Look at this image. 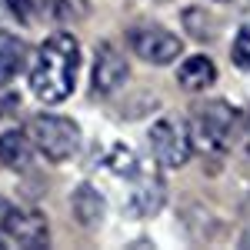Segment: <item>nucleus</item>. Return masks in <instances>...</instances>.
<instances>
[{"mask_svg": "<svg viewBox=\"0 0 250 250\" xmlns=\"http://www.w3.org/2000/svg\"><path fill=\"white\" fill-rule=\"evenodd\" d=\"M80 43L74 34H50L30 60V90L43 104H63L77 87Z\"/></svg>", "mask_w": 250, "mask_h": 250, "instance_id": "1", "label": "nucleus"}, {"mask_svg": "<svg viewBox=\"0 0 250 250\" xmlns=\"http://www.w3.org/2000/svg\"><path fill=\"white\" fill-rule=\"evenodd\" d=\"M190 147H200L204 154H224L230 144V130L237 124V110L227 100H204L190 110Z\"/></svg>", "mask_w": 250, "mask_h": 250, "instance_id": "2", "label": "nucleus"}, {"mask_svg": "<svg viewBox=\"0 0 250 250\" xmlns=\"http://www.w3.org/2000/svg\"><path fill=\"white\" fill-rule=\"evenodd\" d=\"M23 130L30 137L34 150L43 154L47 160H54V164H63L80 150V127L74 120H67V117L37 114V117H30V124Z\"/></svg>", "mask_w": 250, "mask_h": 250, "instance_id": "3", "label": "nucleus"}, {"mask_svg": "<svg viewBox=\"0 0 250 250\" xmlns=\"http://www.w3.org/2000/svg\"><path fill=\"white\" fill-rule=\"evenodd\" d=\"M130 50H134L140 60L154 63V67H167L184 54V40L170 34L167 27H157V23H144V27H134L130 30Z\"/></svg>", "mask_w": 250, "mask_h": 250, "instance_id": "4", "label": "nucleus"}, {"mask_svg": "<svg viewBox=\"0 0 250 250\" xmlns=\"http://www.w3.org/2000/svg\"><path fill=\"white\" fill-rule=\"evenodd\" d=\"M150 150H154V160L160 167L180 170L193 154L187 127L184 124H173V120H157L154 127H150Z\"/></svg>", "mask_w": 250, "mask_h": 250, "instance_id": "5", "label": "nucleus"}, {"mask_svg": "<svg viewBox=\"0 0 250 250\" xmlns=\"http://www.w3.org/2000/svg\"><path fill=\"white\" fill-rule=\"evenodd\" d=\"M130 77V67L124 54L117 50L114 43H100L97 47V57H94V94L97 97H110L117 94Z\"/></svg>", "mask_w": 250, "mask_h": 250, "instance_id": "6", "label": "nucleus"}, {"mask_svg": "<svg viewBox=\"0 0 250 250\" xmlns=\"http://www.w3.org/2000/svg\"><path fill=\"white\" fill-rule=\"evenodd\" d=\"M160 207H164V184H160V177H147V173L137 170L134 190L127 197V210L134 217H154Z\"/></svg>", "mask_w": 250, "mask_h": 250, "instance_id": "7", "label": "nucleus"}, {"mask_svg": "<svg viewBox=\"0 0 250 250\" xmlns=\"http://www.w3.org/2000/svg\"><path fill=\"white\" fill-rule=\"evenodd\" d=\"M70 210H74L80 227L94 230L107 217V200H104V193L97 190L94 184H80L77 190H74V197H70Z\"/></svg>", "mask_w": 250, "mask_h": 250, "instance_id": "8", "label": "nucleus"}, {"mask_svg": "<svg viewBox=\"0 0 250 250\" xmlns=\"http://www.w3.org/2000/svg\"><path fill=\"white\" fill-rule=\"evenodd\" d=\"M10 237L17 240L20 247H47L50 244V227H47V217L34 210H17L14 224H10Z\"/></svg>", "mask_w": 250, "mask_h": 250, "instance_id": "9", "label": "nucleus"}, {"mask_svg": "<svg viewBox=\"0 0 250 250\" xmlns=\"http://www.w3.org/2000/svg\"><path fill=\"white\" fill-rule=\"evenodd\" d=\"M177 80H180L184 90H207L213 80H217V67H213L210 57L197 54V57H187L177 67Z\"/></svg>", "mask_w": 250, "mask_h": 250, "instance_id": "10", "label": "nucleus"}, {"mask_svg": "<svg viewBox=\"0 0 250 250\" xmlns=\"http://www.w3.org/2000/svg\"><path fill=\"white\" fill-rule=\"evenodd\" d=\"M27 63V43L7 30H0V87H7Z\"/></svg>", "mask_w": 250, "mask_h": 250, "instance_id": "11", "label": "nucleus"}, {"mask_svg": "<svg viewBox=\"0 0 250 250\" xmlns=\"http://www.w3.org/2000/svg\"><path fill=\"white\" fill-rule=\"evenodd\" d=\"M30 157H34V144H30L27 130H7V134H0V164L3 167L23 170L30 164Z\"/></svg>", "mask_w": 250, "mask_h": 250, "instance_id": "12", "label": "nucleus"}, {"mask_svg": "<svg viewBox=\"0 0 250 250\" xmlns=\"http://www.w3.org/2000/svg\"><path fill=\"white\" fill-rule=\"evenodd\" d=\"M184 27L193 40H217V34H220V20L204 7H187L184 10Z\"/></svg>", "mask_w": 250, "mask_h": 250, "instance_id": "13", "label": "nucleus"}, {"mask_svg": "<svg viewBox=\"0 0 250 250\" xmlns=\"http://www.w3.org/2000/svg\"><path fill=\"white\" fill-rule=\"evenodd\" d=\"M230 57L240 70H250V27H244L237 37H233V47H230Z\"/></svg>", "mask_w": 250, "mask_h": 250, "instance_id": "14", "label": "nucleus"}, {"mask_svg": "<svg viewBox=\"0 0 250 250\" xmlns=\"http://www.w3.org/2000/svg\"><path fill=\"white\" fill-rule=\"evenodd\" d=\"M110 170L124 173V177H137L134 154H130V150H124V147H114V150H110Z\"/></svg>", "mask_w": 250, "mask_h": 250, "instance_id": "15", "label": "nucleus"}, {"mask_svg": "<svg viewBox=\"0 0 250 250\" xmlns=\"http://www.w3.org/2000/svg\"><path fill=\"white\" fill-rule=\"evenodd\" d=\"M17 204H10V200H7V197H0V230L7 233L10 230V224H14V217H17Z\"/></svg>", "mask_w": 250, "mask_h": 250, "instance_id": "16", "label": "nucleus"}, {"mask_svg": "<svg viewBox=\"0 0 250 250\" xmlns=\"http://www.w3.org/2000/svg\"><path fill=\"white\" fill-rule=\"evenodd\" d=\"M17 97L14 94H7V90H3V87H0V120H3V117L7 114H14V110H17Z\"/></svg>", "mask_w": 250, "mask_h": 250, "instance_id": "17", "label": "nucleus"}, {"mask_svg": "<svg viewBox=\"0 0 250 250\" xmlns=\"http://www.w3.org/2000/svg\"><path fill=\"white\" fill-rule=\"evenodd\" d=\"M7 7L14 10V17H17V20H23V23L30 20V0H7Z\"/></svg>", "mask_w": 250, "mask_h": 250, "instance_id": "18", "label": "nucleus"}, {"mask_svg": "<svg viewBox=\"0 0 250 250\" xmlns=\"http://www.w3.org/2000/svg\"><path fill=\"white\" fill-rule=\"evenodd\" d=\"M244 213H247V217H250V197H247V200H244Z\"/></svg>", "mask_w": 250, "mask_h": 250, "instance_id": "19", "label": "nucleus"}, {"mask_svg": "<svg viewBox=\"0 0 250 250\" xmlns=\"http://www.w3.org/2000/svg\"><path fill=\"white\" fill-rule=\"evenodd\" d=\"M150 3H164V0H150Z\"/></svg>", "mask_w": 250, "mask_h": 250, "instance_id": "20", "label": "nucleus"}, {"mask_svg": "<svg viewBox=\"0 0 250 250\" xmlns=\"http://www.w3.org/2000/svg\"><path fill=\"white\" fill-rule=\"evenodd\" d=\"M0 250H3V244H0Z\"/></svg>", "mask_w": 250, "mask_h": 250, "instance_id": "21", "label": "nucleus"}]
</instances>
